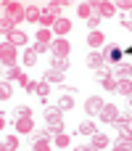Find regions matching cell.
Returning a JSON list of instances; mask_svg holds the SVG:
<instances>
[{
  "instance_id": "obj_35",
  "label": "cell",
  "mask_w": 132,
  "mask_h": 151,
  "mask_svg": "<svg viewBox=\"0 0 132 151\" xmlns=\"http://www.w3.org/2000/svg\"><path fill=\"white\" fill-rule=\"evenodd\" d=\"M101 85H103L106 90H111V93H116V77H106V80H101Z\"/></svg>"
},
{
  "instance_id": "obj_3",
  "label": "cell",
  "mask_w": 132,
  "mask_h": 151,
  "mask_svg": "<svg viewBox=\"0 0 132 151\" xmlns=\"http://www.w3.org/2000/svg\"><path fill=\"white\" fill-rule=\"evenodd\" d=\"M119 45H122V40H111V42L106 45V50H103V58H106V64H119V58H122V50H119Z\"/></svg>"
},
{
  "instance_id": "obj_6",
  "label": "cell",
  "mask_w": 132,
  "mask_h": 151,
  "mask_svg": "<svg viewBox=\"0 0 132 151\" xmlns=\"http://www.w3.org/2000/svg\"><path fill=\"white\" fill-rule=\"evenodd\" d=\"M50 69H56V72H69L71 69V61H69V56H50Z\"/></svg>"
},
{
  "instance_id": "obj_11",
  "label": "cell",
  "mask_w": 132,
  "mask_h": 151,
  "mask_svg": "<svg viewBox=\"0 0 132 151\" xmlns=\"http://www.w3.org/2000/svg\"><path fill=\"white\" fill-rule=\"evenodd\" d=\"M101 109H103V98H101V96H90V98L85 101V111H87V114H98Z\"/></svg>"
},
{
  "instance_id": "obj_16",
  "label": "cell",
  "mask_w": 132,
  "mask_h": 151,
  "mask_svg": "<svg viewBox=\"0 0 132 151\" xmlns=\"http://www.w3.org/2000/svg\"><path fill=\"white\" fill-rule=\"evenodd\" d=\"M116 93H122L124 98L132 93V77H122V80H116Z\"/></svg>"
},
{
  "instance_id": "obj_14",
  "label": "cell",
  "mask_w": 132,
  "mask_h": 151,
  "mask_svg": "<svg viewBox=\"0 0 132 151\" xmlns=\"http://www.w3.org/2000/svg\"><path fill=\"white\" fill-rule=\"evenodd\" d=\"M77 13H79V19L90 21V19L95 16V8H93V3H79V5H77Z\"/></svg>"
},
{
  "instance_id": "obj_4",
  "label": "cell",
  "mask_w": 132,
  "mask_h": 151,
  "mask_svg": "<svg viewBox=\"0 0 132 151\" xmlns=\"http://www.w3.org/2000/svg\"><path fill=\"white\" fill-rule=\"evenodd\" d=\"M69 53H71V45L66 37H56L50 42V56H69Z\"/></svg>"
},
{
  "instance_id": "obj_43",
  "label": "cell",
  "mask_w": 132,
  "mask_h": 151,
  "mask_svg": "<svg viewBox=\"0 0 132 151\" xmlns=\"http://www.w3.org/2000/svg\"><path fill=\"white\" fill-rule=\"evenodd\" d=\"M130 11H132V8H130ZM122 19H127V21H132V16H122Z\"/></svg>"
},
{
  "instance_id": "obj_34",
  "label": "cell",
  "mask_w": 132,
  "mask_h": 151,
  "mask_svg": "<svg viewBox=\"0 0 132 151\" xmlns=\"http://www.w3.org/2000/svg\"><path fill=\"white\" fill-rule=\"evenodd\" d=\"M114 149H119V151H132V141H127V138H119V141L114 143Z\"/></svg>"
},
{
  "instance_id": "obj_12",
  "label": "cell",
  "mask_w": 132,
  "mask_h": 151,
  "mask_svg": "<svg viewBox=\"0 0 132 151\" xmlns=\"http://www.w3.org/2000/svg\"><path fill=\"white\" fill-rule=\"evenodd\" d=\"M108 146H111V138L108 135H103V133L90 135V149H108Z\"/></svg>"
},
{
  "instance_id": "obj_1",
  "label": "cell",
  "mask_w": 132,
  "mask_h": 151,
  "mask_svg": "<svg viewBox=\"0 0 132 151\" xmlns=\"http://www.w3.org/2000/svg\"><path fill=\"white\" fill-rule=\"evenodd\" d=\"M3 11H5V16H8V19H13L16 24L26 19V5H21V3L8 0V3H3Z\"/></svg>"
},
{
  "instance_id": "obj_32",
  "label": "cell",
  "mask_w": 132,
  "mask_h": 151,
  "mask_svg": "<svg viewBox=\"0 0 132 151\" xmlns=\"http://www.w3.org/2000/svg\"><path fill=\"white\" fill-rule=\"evenodd\" d=\"M45 130L50 135H58V133H64V122H45Z\"/></svg>"
},
{
  "instance_id": "obj_36",
  "label": "cell",
  "mask_w": 132,
  "mask_h": 151,
  "mask_svg": "<svg viewBox=\"0 0 132 151\" xmlns=\"http://www.w3.org/2000/svg\"><path fill=\"white\" fill-rule=\"evenodd\" d=\"M114 125H116V127H119V125H132V114H116Z\"/></svg>"
},
{
  "instance_id": "obj_25",
  "label": "cell",
  "mask_w": 132,
  "mask_h": 151,
  "mask_svg": "<svg viewBox=\"0 0 132 151\" xmlns=\"http://www.w3.org/2000/svg\"><path fill=\"white\" fill-rule=\"evenodd\" d=\"M53 146H58V149H69V146H71V135H69V133H58V135L53 138Z\"/></svg>"
},
{
  "instance_id": "obj_27",
  "label": "cell",
  "mask_w": 132,
  "mask_h": 151,
  "mask_svg": "<svg viewBox=\"0 0 132 151\" xmlns=\"http://www.w3.org/2000/svg\"><path fill=\"white\" fill-rule=\"evenodd\" d=\"M21 61H24V66H26V69H32V66L37 64V53H34L32 48H26V53L21 56Z\"/></svg>"
},
{
  "instance_id": "obj_22",
  "label": "cell",
  "mask_w": 132,
  "mask_h": 151,
  "mask_svg": "<svg viewBox=\"0 0 132 151\" xmlns=\"http://www.w3.org/2000/svg\"><path fill=\"white\" fill-rule=\"evenodd\" d=\"M93 72H95V77H98V80L114 77V64H103V66H98V69H93Z\"/></svg>"
},
{
  "instance_id": "obj_17",
  "label": "cell",
  "mask_w": 132,
  "mask_h": 151,
  "mask_svg": "<svg viewBox=\"0 0 132 151\" xmlns=\"http://www.w3.org/2000/svg\"><path fill=\"white\" fill-rule=\"evenodd\" d=\"M53 32H56V35H69V32H71V21H69V19H64V16H58V21H56Z\"/></svg>"
},
{
  "instance_id": "obj_13",
  "label": "cell",
  "mask_w": 132,
  "mask_h": 151,
  "mask_svg": "<svg viewBox=\"0 0 132 151\" xmlns=\"http://www.w3.org/2000/svg\"><path fill=\"white\" fill-rule=\"evenodd\" d=\"M106 42V37H103V32H87V45H90V50H95V48H101Z\"/></svg>"
},
{
  "instance_id": "obj_24",
  "label": "cell",
  "mask_w": 132,
  "mask_h": 151,
  "mask_svg": "<svg viewBox=\"0 0 132 151\" xmlns=\"http://www.w3.org/2000/svg\"><path fill=\"white\" fill-rule=\"evenodd\" d=\"M95 133H98V127H95V122H93V119L79 122V135H95Z\"/></svg>"
},
{
  "instance_id": "obj_7",
  "label": "cell",
  "mask_w": 132,
  "mask_h": 151,
  "mask_svg": "<svg viewBox=\"0 0 132 151\" xmlns=\"http://www.w3.org/2000/svg\"><path fill=\"white\" fill-rule=\"evenodd\" d=\"M116 114H119V109H116L114 104H103V109L98 111V117H101V122H108V125H114V119H116Z\"/></svg>"
},
{
  "instance_id": "obj_40",
  "label": "cell",
  "mask_w": 132,
  "mask_h": 151,
  "mask_svg": "<svg viewBox=\"0 0 132 151\" xmlns=\"http://www.w3.org/2000/svg\"><path fill=\"white\" fill-rule=\"evenodd\" d=\"M116 8H122V11H130V8H132V0H122V3H116Z\"/></svg>"
},
{
  "instance_id": "obj_8",
  "label": "cell",
  "mask_w": 132,
  "mask_h": 151,
  "mask_svg": "<svg viewBox=\"0 0 132 151\" xmlns=\"http://www.w3.org/2000/svg\"><path fill=\"white\" fill-rule=\"evenodd\" d=\"M32 149L34 151H48L50 149V133H48V130H45V133H37L34 141H32Z\"/></svg>"
},
{
  "instance_id": "obj_15",
  "label": "cell",
  "mask_w": 132,
  "mask_h": 151,
  "mask_svg": "<svg viewBox=\"0 0 132 151\" xmlns=\"http://www.w3.org/2000/svg\"><path fill=\"white\" fill-rule=\"evenodd\" d=\"M8 42H11V45H16V48H19V45H26V32H21V29L16 27V29L8 35Z\"/></svg>"
},
{
  "instance_id": "obj_38",
  "label": "cell",
  "mask_w": 132,
  "mask_h": 151,
  "mask_svg": "<svg viewBox=\"0 0 132 151\" xmlns=\"http://www.w3.org/2000/svg\"><path fill=\"white\" fill-rule=\"evenodd\" d=\"M45 8H48V11H50V13H53V16H58V11H61V8H64V5H61V3H48V5H45Z\"/></svg>"
},
{
  "instance_id": "obj_9",
  "label": "cell",
  "mask_w": 132,
  "mask_h": 151,
  "mask_svg": "<svg viewBox=\"0 0 132 151\" xmlns=\"http://www.w3.org/2000/svg\"><path fill=\"white\" fill-rule=\"evenodd\" d=\"M42 119H45V122H64V111H61L58 106H45Z\"/></svg>"
},
{
  "instance_id": "obj_31",
  "label": "cell",
  "mask_w": 132,
  "mask_h": 151,
  "mask_svg": "<svg viewBox=\"0 0 132 151\" xmlns=\"http://www.w3.org/2000/svg\"><path fill=\"white\" fill-rule=\"evenodd\" d=\"M40 16H42V11L37 5H26V21H40Z\"/></svg>"
},
{
  "instance_id": "obj_42",
  "label": "cell",
  "mask_w": 132,
  "mask_h": 151,
  "mask_svg": "<svg viewBox=\"0 0 132 151\" xmlns=\"http://www.w3.org/2000/svg\"><path fill=\"white\" fill-rule=\"evenodd\" d=\"M127 106H130V109H132V93H130V96H127Z\"/></svg>"
},
{
  "instance_id": "obj_21",
  "label": "cell",
  "mask_w": 132,
  "mask_h": 151,
  "mask_svg": "<svg viewBox=\"0 0 132 151\" xmlns=\"http://www.w3.org/2000/svg\"><path fill=\"white\" fill-rule=\"evenodd\" d=\"M114 77H119V80H122V77H132V66L130 64H122V61L114 64Z\"/></svg>"
},
{
  "instance_id": "obj_33",
  "label": "cell",
  "mask_w": 132,
  "mask_h": 151,
  "mask_svg": "<svg viewBox=\"0 0 132 151\" xmlns=\"http://www.w3.org/2000/svg\"><path fill=\"white\" fill-rule=\"evenodd\" d=\"M11 96H13V88H11L8 80H3V85H0V98L5 101V98H11Z\"/></svg>"
},
{
  "instance_id": "obj_37",
  "label": "cell",
  "mask_w": 132,
  "mask_h": 151,
  "mask_svg": "<svg viewBox=\"0 0 132 151\" xmlns=\"http://www.w3.org/2000/svg\"><path fill=\"white\" fill-rule=\"evenodd\" d=\"M32 50H34L37 56H42V53H48V50H50V45H45V42H34V45H32Z\"/></svg>"
},
{
  "instance_id": "obj_39",
  "label": "cell",
  "mask_w": 132,
  "mask_h": 151,
  "mask_svg": "<svg viewBox=\"0 0 132 151\" xmlns=\"http://www.w3.org/2000/svg\"><path fill=\"white\" fill-rule=\"evenodd\" d=\"M98 24H101V16H93V19L87 21V27H90V32H95V29H98Z\"/></svg>"
},
{
  "instance_id": "obj_10",
  "label": "cell",
  "mask_w": 132,
  "mask_h": 151,
  "mask_svg": "<svg viewBox=\"0 0 132 151\" xmlns=\"http://www.w3.org/2000/svg\"><path fill=\"white\" fill-rule=\"evenodd\" d=\"M85 64H87L90 69H98V66H103V64H106V58H103V53H98V50H90V53L85 56Z\"/></svg>"
},
{
  "instance_id": "obj_26",
  "label": "cell",
  "mask_w": 132,
  "mask_h": 151,
  "mask_svg": "<svg viewBox=\"0 0 132 151\" xmlns=\"http://www.w3.org/2000/svg\"><path fill=\"white\" fill-rule=\"evenodd\" d=\"M53 35H56L53 29H40V32H37V42H45V45H50V42L56 40Z\"/></svg>"
},
{
  "instance_id": "obj_18",
  "label": "cell",
  "mask_w": 132,
  "mask_h": 151,
  "mask_svg": "<svg viewBox=\"0 0 132 151\" xmlns=\"http://www.w3.org/2000/svg\"><path fill=\"white\" fill-rule=\"evenodd\" d=\"M42 80H45V82H58V85H61V82H64V72L45 69V72H42Z\"/></svg>"
},
{
  "instance_id": "obj_2",
  "label": "cell",
  "mask_w": 132,
  "mask_h": 151,
  "mask_svg": "<svg viewBox=\"0 0 132 151\" xmlns=\"http://www.w3.org/2000/svg\"><path fill=\"white\" fill-rule=\"evenodd\" d=\"M0 61H3V66H16V61H19L16 45H11V42H3V45H0Z\"/></svg>"
},
{
  "instance_id": "obj_41",
  "label": "cell",
  "mask_w": 132,
  "mask_h": 151,
  "mask_svg": "<svg viewBox=\"0 0 132 151\" xmlns=\"http://www.w3.org/2000/svg\"><path fill=\"white\" fill-rule=\"evenodd\" d=\"M122 24H124V27H127V29L132 32V21H127V19H122Z\"/></svg>"
},
{
  "instance_id": "obj_30",
  "label": "cell",
  "mask_w": 132,
  "mask_h": 151,
  "mask_svg": "<svg viewBox=\"0 0 132 151\" xmlns=\"http://www.w3.org/2000/svg\"><path fill=\"white\" fill-rule=\"evenodd\" d=\"M21 66L16 64V66H5V80H21Z\"/></svg>"
},
{
  "instance_id": "obj_28",
  "label": "cell",
  "mask_w": 132,
  "mask_h": 151,
  "mask_svg": "<svg viewBox=\"0 0 132 151\" xmlns=\"http://www.w3.org/2000/svg\"><path fill=\"white\" fill-rule=\"evenodd\" d=\"M11 117H13V119H26V117H32V109H29V106H16V109L11 111Z\"/></svg>"
},
{
  "instance_id": "obj_5",
  "label": "cell",
  "mask_w": 132,
  "mask_h": 151,
  "mask_svg": "<svg viewBox=\"0 0 132 151\" xmlns=\"http://www.w3.org/2000/svg\"><path fill=\"white\" fill-rule=\"evenodd\" d=\"M93 8H95V16H101V19H111L116 13V3H106V0L93 3Z\"/></svg>"
},
{
  "instance_id": "obj_20",
  "label": "cell",
  "mask_w": 132,
  "mask_h": 151,
  "mask_svg": "<svg viewBox=\"0 0 132 151\" xmlns=\"http://www.w3.org/2000/svg\"><path fill=\"white\" fill-rule=\"evenodd\" d=\"M61 111H71L74 109V98H71V93H64L61 98H58V104H56Z\"/></svg>"
},
{
  "instance_id": "obj_23",
  "label": "cell",
  "mask_w": 132,
  "mask_h": 151,
  "mask_svg": "<svg viewBox=\"0 0 132 151\" xmlns=\"http://www.w3.org/2000/svg\"><path fill=\"white\" fill-rule=\"evenodd\" d=\"M16 130H19V133H32V130H34V119H32V117L16 119Z\"/></svg>"
},
{
  "instance_id": "obj_29",
  "label": "cell",
  "mask_w": 132,
  "mask_h": 151,
  "mask_svg": "<svg viewBox=\"0 0 132 151\" xmlns=\"http://www.w3.org/2000/svg\"><path fill=\"white\" fill-rule=\"evenodd\" d=\"M19 149V138L16 135H5L3 138V151H16Z\"/></svg>"
},
{
  "instance_id": "obj_19",
  "label": "cell",
  "mask_w": 132,
  "mask_h": 151,
  "mask_svg": "<svg viewBox=\"0 0 132 151\" xmlns=\"http://www.w3.org/2000/svg\"><path fill=\"white\" fill-rule=\"evenodd\" d=\"M37 96H40V101L48 106V96H50V82H45V80H40L37 82Z\"/></svg>"
}]
</instances>
